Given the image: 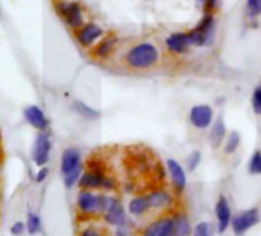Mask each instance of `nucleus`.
Masks as SVG:
<instances>
[{
    "instance_id": "nucleus-1",
    "label": "nucleus",
    "mask_w": 261,
    "mask_h": 236,
    "mask_svg": "<svg viewBox=\"0 0 261 236\" xmlns=\"http://www.w3.org/2000/svg\"><path fill=\"white\" fill-rule=\"evenodd\" d=\"M159 49L153 43H141L132 47L125 55V63L132 69L145 70L156 66L159 61Z\"/></svg>"
},
{
    "instance_id": "nucleus-2",
    "label": "nucleus",
    "mask_w": 261,
    "mask_h": 236,
    "mask_svg": "<svg viewBox=\"0 0 261 236\" xmlns=\"http://www.w3.org/2000/svg\"><path fill=\"white\" fill-rule=\"evenodd\" d=\"M78 208L83 214L86 215H96V214H106L109 204H110V198L106 195H98L93 194L90 191H81L78 194Z\"/></svg>"
},
{
    "instance_id": "nucleus-3",
    "label": "nucleus",
    "mask_w": 261,
    "mask_h": 236,
    "mask_svg": "<svg viewBox=\"0 0 261 236\" xmlns=\"http://www.w3.org/2000/svg\"><path fill=\"white\" fill-rule=\"evenodd\" d=\"M214 32H216V21H214V15L213 12H206L205 17L202 18V21L191 31L188 32L191 44L202 47V46H208L213 43L214 40Z\"/></svg>"
},
{
    "instance_id": "nucleus-4",
    "label": "nucleus",
    "mask_w": 261,
    "mask_h": 236,
    "mask_svg": "<svg viewBox=\"0 0 261 236\" xmlns=\"http://www.w3.org/2000/svg\"><path fill=\"white\" fill-rule=\"evenodd\" d=\"M260 223V211L257 208L240 212L232 218V230L237 236H243L249 229Z\"/></svg>"
},
{
    "instance_id": "nucleus-5",
    "label": "nucleus",
    "mask_w": 261,
    "mask_h": 236,
    "mask_svg": "<svg viewBox=\"0 0 261 236\" xmlns=\"http://www.w3.org/2000/svg\"><path fill=\"white\" fill-rule=\"evenodd\" d=\"M80 186L84 189H113L115 183L112 179L106 177L101 169L92 168L90 171L83 174L80 180Z\"/></svg>"
},
{
    "instance_id": "nucleus-6",
    "label": "nucleus",
    "mask_w": 261,
    "mask_h": 236,
    "mask_svg": "<svg viewBox=\"0 0 261 236\" xmlns=\"http://www.w3.org/2000/svg\"><path fill=\"white\" fill-rule=\"evenodd\" d=\"M58 14L72 29H81L83 24V9L80 3L73 2H60L58 3Z\"/></svg>"
},
{
    "instance_id": "nucleus-7",
    "label": "nucleus",
    "mask_w": 261,
    "mask_h": 236,
    "mask_svg": "<svg viewBox=\"0 0 261 236\" xmlns=\"http://www.w3.org/2000/svg\"><path fill=\"white\" fill-rule=\"evenodd\" d=\"M50 139L46 133H40L35 137L34 142V148H32V160L37 166H44L49 160V154H50Z\"/></svg>"
},
{
    "instance_id": "nucleus-8",
    "label": "nucleus",
    "mask_w": 261,
    "mask_h": 236,
    "mask_svg": "<svg viewBox=\"0 0 261 236\" xmlns=\"http://www.w3.org/2000/svg\"><path fill=\"white\" fill-rule=\"evenodd\" d=\"M214 119V111L210 105H194L190 111V122L199 130H206L211 127Z\"/></svg>"
},
{
    "instance_id": "nucleus-9",
    "label": "nucleus",
    "mask_w": 261,
    "mask_h": 236,
    "mask_svg": "<svg viewBox=\"0 0 261 236\" xmlns=\"http://www.w3.org/2000/svg\"><path fill=\"white\" fill-rule=\"evenodd\" d=\"M174 226H176V218L174 217H165V218H161V220L150 223L142 230V236H173Z\"/></svg>"
},
{
    "instance_id": "nucleus-10",
    "label": "nucleus",
    "mask_w": 261,
    "mask_h": 236,
    "mask_svg": "<svg viewBox=\"0 0 261 236\" xmlns=\"http://www.w3.org/2000/svg\"><path fill=\"white\" fill-rule=\"evenodd\" d=\"M216 218L219 224V232L223 233L232 223V215H231V208L226 200V197H220L216 203Z\"/></svg>"
},
{
    "instance_id": "nucleus-11",
    "label": "nucleus",
    "mask_w": 261,
    "mask_h": 236,
    "mask_svg": "<svg viewBox=\"0 0 261 236\" xmlns=\"http://www.w3.org/2000/svg\"><path fill=\"white\" fill-rule=\"evenodd\" d=\"M165 44H167V49L170 52L179 53V55L180 53H187L188 49L193 46L191 40H190V35L188 34H182V32H174L170 37H167Z\"/></svg>"
},
{
    "instance_id": "nucleus-12",
    "label": "nucleus",
    "mask_w": 261,
    "mask_h": 236,
    "mask_svg": "<svg viewBox=\"0 0 261 236\" xmlns=\"http://www.w3.org/2000/svg\"><path fill=\"white\" fill-rule=\"evenodd\" d=\"M61 174L67 175L76 169L81 168V154L76 148H67L64 150L61 156Z\"/></svg>"
},
{
    "instance_id": "nucleus-13",
    "label": "nucleus",
    "mask_w": 261,
    "mask_h": 236,
    "mask_svg": "<svg viewBox=\"0 0 261 236\" xmlns=\"http://www.w3.org/2000/svg\"><path fill=\"white\" fill-rule=\"evenodd\" d=\"M23 114H24V119L29 122V125H32L34 128H37V130H40V131L46 130L47 125H49L47 117L44 116L43 110H41L40 107H37V105H29V107H26L24 111H23Z\"/></svg>"
},
{
    "instance_id": "nucleus-14",
    "label": "nucleus",
    "mask_w": 261,
    "mask_h": 236,
    "mask_svg": "<svg viewBox=\"0 0 261 236\" xmlns=\"http://www.w3.org/2000/svg\"><path fill=\"white\" fill-rule=\"evenodd\" d=\"M167 168H168V172L171 175V180H173L174 188L179 192H182L185 189V186H187V174H185V169L174 159H168L167 160Z\"/></svg>"
},
{
    "instance_id": "nucleus-15",
    "label": "nucleus",
    "mask_w": 261,
    "mask_h": 236,
    "mask_svg": "<svg viewBox=\"0 0 261 236\" xmlns=\"http://www.w3.org/2000/svg\"><path fill=\"white\" fill-rule=\"evenodd\" d=\"M125 211L122 208V204L115 200L110 198V204L106 211V221L112 226H124L125 224Z\"/></svg>"
},
{
    "instance_id": "nucleus-16",
    "label": "nucleus",
    "mask_w": 261,
    "mask_h": 236,
    "mask_svg": "<svg viewBox=\"0 0 261 236\" xmlns=\"http://www.w3.org/2000/svg\"><path fill=\"white\" fill-rule=\"evenodd\" d=\"M101 35H102V29L98 24H95V23H86L81 29H78L76 38H78V41H80L81 46H90Z\"/></svg>"
},
{
    "instance_id": "nucleus-17",
    "label": "nucleus",
    "mask_w": 261,
    "mask_h": 236,
    "mask_svg": "<svg viewBox=\"0 0 261 236\" xmlns=\"http://www.w3.org/2000/svg\"><path fill=\"white\" fill-rule=\"evenodd\" d=\"M148 209H151L150 206V200H148V195H141V197H135L130 200V204H128V211L132 215L135 217H141L144 215Z\"/></svg>"
},
{
    "instance_id": "nucleus-18",
    "label": "nucleus",
    "mask_w": 261,
    "mask_h": 236,
    "mask_svg": "<svg viewBox=\"0 0 261 236\" xmlns=\"http://www.w3.org/2000/svg\"><path fill=\"white\" fill-rule=\"evenodd\" d=\"M225 136H226V127H225V122L223 119H217L211 128V134H210V142L213 145V148H219L220 143L225 140Z\"/></svg>"
},
{
    "instance_id": "nucleus-19",
    "label": "nucleus",
    "mask_w": 261,
    "mask_h": 236,
    "mask_svg": "<svg viewBox=\"0 0 261 236\" xmlns=\"http://www.w3.org/2000/svg\"><path fill=\"white\" fill-rule=\"evenodd\" d=\"M148 200H150V206L154 209L167 208L173 203L171 195L165 191H154V192L148 194Z\"/></svg>"
},
{
    "instance_id": "nucleus-20",
    "label": "nucleus",
    "mask_w": 261,
    "mask_h": 236,
    "mask_svg": "<svg viewBox=\"0 0 261 236\" xmlns=\"http://www.w3.org/2000/svg\"><path fill=\"white\" fill-rule=\"evenodd\" d=\"M174 218H176V226H174L173 236H193L190 221L185 215H177Z\"/></svg>"
},
{
    "instance_id": "nucleus-21",
    "label": "nucleus",
    "mask_w": 261,
    "mask_h": 236,
    "mask_svg": "<svg viewBox=\"0 0 261 236\" xmlns=\"http://www.w3.org/2000/svg\"><path fill=\"white\" fill-rule=\"evenodd\" d=\"M73 108H75V111H76L78 114H81V116H83V117H86V119L93 121V119H98V117H99V113H98L96 110H93L92 107L86 105L84 102L76 101V102L73 104Z\"/></svg>"
},
{
    "instance_id": "nucleus-22",
    "label": "nucleus",
    "mask_w": 261,
    "mask_h": 236,
    "mask_svg": "<svg viewBox=\"0 0 261 236\" xmlns=\"http://www.w3.org/2000/svg\"><path fill=\"white\" fill-rule=\"evenodd\" d=\"M116 44V38L115 37H110V38H106L104 41H101L99 43V46L95 49V53H96V56H99V58H106V56H109L110 55V52L113 50V46Z\"/></svg>"
},
{
    "instance_id": "nucleus-23",
    "label": "nucleus",
    "mask_w": 261,
    "mask_h": 236,
    "mask_svg": "<svg viewBox=\"0 0 261 236\" xmlns=\"http://www.w3.org/2000/svg\"><path fill=\"white\" fill-rule=\"evenodd\" d=\"M26 230L31 233V235H35L41 230V220L37 214H29L28 215V220H26Z\"/></svg>"
},
{
    "instance_id": "nucleus-24",
    "label": "nucleus",
    "mask_w": 261,
    "mask_h": 236,
    "mask_svg": "<svg viewBox=\"0 0 261 236\" xmlns=\"http://www.w3.org/2000/svg\"><path fill=\"white\" fill-rule=\"evenodd\" d=\"M239 145H240V134H239L237 131H232V133L228 136V139H226V143H225V153H226V154H232V153H236V151H237V148H239Z\"/></svg>"
},
{
    "instance_id": "nucleus-25",
    "label": "nucleus",
    "mask_w": 261,
    "mask_h": 236,
    "mask_svg": "<svg viewBox=\"0 0 261 236\" xmlns=\"http://www.w3.org/2000/svg\"><path fill=\"white\" fill-rule=\"evenodd\" d=\"M249 172L254 174V175H258L261 174V151H255L251 157V162H249Z\"/></svg>"
},
{
    "instance_id": "nucleus-26",
    "label": "nucleus",
    "mask_w": 261,
    "mask_h": 236,
    "mask_svg": "<svg viewBox=\"0 0 261 236\" xmlns=\"http://www.w3.org/2000/svg\"><path fill=\"white\" fill-rule=\"evenodd\" d=\"M81 177H83L81 168L76 169V171H73V172H70V174H67V175H64V185H66V188H67V189L73 188V185L80 183Z\"/></svg>"
},
{
    "instance_id": "nucleus-27",
    "label": "nucleus",
    "mask_w": 261,
    "mask_h": 236,
    "mask_svg": "<svg viewBox=\"0 0 261 236\" xmlns=\"http://www.w3.org/2000/svg\"><path fill=\"white\" fill-rule=\"evenodd\" d=\"M252 110L255 114H261V84L257 85L254 88V93H252Z\"/></svg>"
},
{
    "instance_id": "nucleus-28",
    "label": "nucleus",
    "mask_w": 261,
    "mask_h": 236,
    "mask_svg": "<svg viewBox=\"0 0 261 236\" xmlns=\"http://www.w3.org/2000/svg\"><path fill=\"white\" fill-rule=\"evenodd\" d=\"M246 8H248V14L255 18L261 14V0H248L246 2Z\"/></svg>"
},
{
    "instance_id": "nucleus-29",
    "label": "nucleus",
    "mask_w": 261,
    "mask_h": 236,
    "mask_svg": "<svg viewBox=\"0 0 261 236\" xmlns=\"http://www.w3.org/2000/svg\"><path fill=\"white\" fill-rule=\"evenodd\" d=\"M200 160H202V154H200V151H193V153L188 156V159H187L188 169H190V171H194V169L199 166Z\"/></svg>"
},
{
    "instance_id": "nucleus-30",
    "label": "nucleus",
    "mask_w": 261,
    "mask_h": 236,
    "mask_svg": "<svg viewBox=\"0 0 261 236\" xmlns=\"http://www.w3.org/2000/svg\"><path fill=\"white\" fill-rule=\"evenodd\" d=\"M193 236H211V226L208 223H199L193 230Z\"/></svg>"
},
{
    "instance_id": "nucleus-31",
    "label": "nucleus",
    "mask_w": 261,
    "mask_h": 236,
    "mask_svg": "<svg viewBox=\"0 0 261 236\" xmlns=\"http://www.w3.org/2000/svg\"><path fill=\"white\" fill-rule=\"evenodd\" d=\"M197 3L203 8L205 14L206 12H213L217 6V0H197Z\"/></svg>"
},
{
    "instance_id": "nucleus-32",
    "label": "nucleus",
    "mask_w": 261,
    "mask_h": 236,
    "mask_svg": "<svg viewBox=\"0 0 261 236\" xmlns=\"http://www.w3.org/2000/svg\"><path fill=\"white\" fill-rule=\"evenodd\" d=\"M24 229H28V227L24 226V223L17 221V223H14V224L11 226V235L20 236L23 232H24Z\"/></svg>"
},
{
    "instance_id": "nucleus-33",
    "label": "nucleus",
    "mask_w": 261,
    "mask_h": 236,
    "mask_svg": "<svg viewBox=\"0 0 261 236\" xmlns=\"http://www.w3.org/2000/svg\"><path fill=\"white\" fill-rule=\"evenodd\" d=\"M49 174V169L47 168H41L40 171H38V174H37V182H43L44 179H46V175Z\"/></svg>"
},
{
    "instance_id": "nucleus-34",
    "label": "nucleus",
    "mask_w": 261,
    "mask_h": 236,
    "mask_svg": "<svg viewBox=\"0 0 261 236\" xmlns=\"http://www.w3.org/2000/svg\"><path fill=\"white\" fill-rule=\"evenodd\" d=\"M80 236H102V235H101L99 232H96L95 229H84Z\"/></svg>"
}]
</instances>
